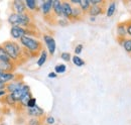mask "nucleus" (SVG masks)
Listing matches in <instances>:
<instances>
[{
    "label": "nucleus",
    "mask_w": 131,
    "mask_h": 125,
    "mask_svg": "<svg viewBox=\"0 0 131 125\" xmlns=\"http://www.w3.org/2000/svg\"><path fill=\"white\" fill-rule=\"evenodd\" d=\"M84 15L85 14L82 11V9L80 8V6H73V13H72V21L71 22H76V21L82 20Z\"/></svg>",
    "instance_id": "nucleus-16"
},
{
    "label": "nucleus",
    "mask_w": 131,
    "mask_h": 125,
    "mask_svg": "<svg viewBox=\"0 0 131 125\" xmlns=\"http://www.w3.org/2000/svg\"><path fill=\"white\" fill-rule=\"evenodd\" d=\"M0 101H1L3 104H6L7 106H9V107H11V108H13V109L17 110V108H18V103L15 101V99L13 98L12 94L8 93L6 96H4L3 98H1Z\"/></svg>",
    "instance_id": "nucleus-13"
},
{
    "label": "nucleus",
    "mask_w": 131,
    "mask_h": 125,
    "mask_svg": "<svg viewBox=\"0 0 131 125\" xmlns=\"http://www.w3.org/2000/svg\"><path fill=\"white\" fill-rule=\"evenodd\" d=\"M125 23H126V28H127V35L129 36V38H131V19L126 20Z\"/></svg>",
    "instance_id": "nucleus-31"
},
{
    "label": "nucleus",
    "mask_w": 131,
    "mask_h": 125,
    "mask_svg": "<svg viewBox=\"0 0 131 125\" xmlns=\"http://www.w3.org/2000/svg\"><path fill=\"white\" fill-rule=\"evenodd\" d=\"M0 61H4V62H12L10 57L8 56L7 51L5 50V48L2 47V45L0 44Z\"/></svg>",
    "instance_id": "nucleus-21"
},
{
    "label": "nucleus",
    "mask_w": 131,
    "mask_h": 125,
    "mask_svg": "<svg viewBox=\"0 0 131 125\" xmlns=\"http://www.w3.org/2000/svg\"><path fill=\"white\" fill-rule=\"evenodd\" d=\"M120 45L123 47L124 50H125L126 53H128V54L131 55V38H126V39H124Z\"/></svg>",
    "instance_id": "nucleus-24"
},
{
    "label": "nucleus",
    "mask_w": 131,
    "mask_h": 125,
    "mask_svg": "<svg viewBox=\"0 0 131 125\" xmlns=\"http://www.w3.org/2000/svg\"><path fill=\"white\" fill-rule=\"evenodd\" d=\"M91 5H102L104 3H106V1L104 0H90Z\"/></svg>",
    "instance_id": "nucleus-33"
},
{
    "label": "nucleus",
    "mask_w": 131,
    "mask_h": 125,
    "mask_svg": "<svg viewBox=\"0 0 131 125\" xmlns=\"http://www.w3.org/2000/svg\"><path fill=\"white\" fill-rule=\"evenodd\" d=\"M25 5H26V8L29 12L31 11H37V10H40V8L37 6V2L35 0H25Z\"/></svg>",
    "instance_id": "nucleus-19"
},
{
    "label": "nucleus",
    "mask_w": 131,
    "mask_h": 125,
    "mask_svg": "<svg viewBox=\"0 0 131 125\" xmlns=\"http://www.w3.org/2000/svg\"><path fill=\"white\" fill-rule=\"evenodd\" d=\"M67 71V66L65 64H58L54 66V72L57 74H64Z\"/></svg>",
    "instance_id": "nucleus-26"
},
{
    "label": "nucleus",
    "mask_w": 131,
    "mask_h": 125,
    "mask_svg": "<svg viewBox=\"0 0 131 125\" xmlns=\"http://www.w3.org/2000/svg\"><path fill=\"white\" fill-rule=\"evenodd\" d=\"M0 125H7V124H6L5 122H2V121H1V122H0Z\"/></svg>",
    "instance_id": "nucleus-38"
},
{
    "label": "nucleus",
    "mask_w": 131,
    "mask_h": 125,
    "mask_svg": "<svg viewBox=\"0 0 131 125\" xmlns=\"http://www.w3.org/2000/svg\"><path fill=\"white\" fill-rule=\"evenodd\" d=\"M116 2L115 1H112V2H109L108 5H107V9H106V15L107 17H112L114 15L115 11H116Z\"/></svg>",
    "instance_id": "nucleus-20"
},
{
    "label": "nucleus",
    "mask_w": 131,
    "mask_h": 125,
    "mask_svg": "<svg viewBox=\"0 0 131 125\" xmlns=\"http://www.w3.org/2000/svg\"><path fill=\"white\" fill-rule=\"evenodd\" d=\"M16 68L17 66L15 62L0 61V69L3 72H6V73H14L15 70H16Z\"/></svg>",
    "instance_id": "nucleus-15"
},
{
    "label": "nucleus",
    "mask_w": 131,
    "mask_h": 125,
    "mask_svg": "<svg viewBox=\"0 0 131 125\" xmlns=\"http://www.w3.org/2000/svg\"><path fill=\"white\" fill-rule=\"evenodd\" d=\"M45 119L42 118H29L26 122V125H43Z\"/></svg>",
    "instance_id": "nucleus-25"
},
{
    "label": "nucleus",
    "mask_w": 131,
    "mask_h": 125,
    "mask_svg": "<svg viewBox=\"0 0 131 125\" xmlns=\"http://www.w3.org/2000/svg\"><path fill=\"white\" fill-rule=\"evenodd\" d=\"M83 48H84V46H83L82 44H79V45H77L75 48H74V51H75V55L76 56H79L81 53L83 51Z\"/></svg>",
    "instance_id": "nucleus-30"
},
{
    "label": "nucleus",
    "mask_w": 131,
    "mask_h": 125,
    "mask_svg": "<svg viewBox=\"0 0 131 125\" xmlns=\"http://www.w3.org/2000/svg\"><path fill=\"white\" fill-rule=\"evenodd\" d=\"M116 31H117V40H118L119 44H121L124 39H126V36H127V28H126L125 21L119 22L117 24Z\"/></svg>",
    "instance_id": "nucleus-9"
},
{
    "label": "nucleus",
    "mask_w": 131,
    "mask_h": 125,
    "mask_svg": "<svg viewBox=\"0 0 131 125\" xmlns=\"http://www.w3.org/2000/svg\"><path fill=\"white\" fill-rule=\"evenodd\" d=\"M7 21L11 24V26H21V27L32 28V29L36 28V26L33 22L32 14L29 11L22 13V14L11 12L7 18Z\"/></svg>",
    "instance_id": "nucleus-2"
},
{
    "label": "nucleus",
    "mask_w": 131,
    "mask_h": 125,
    "mask_svg": "<svg viewBox=\"0 0 131 125\" xmlns=\"http://www.w3.org/2000/svg\"><path fill=\"white\" fill-rule=\"evenodd\" d=\"M42 38H43V41L47 46V50L49 51V55L53 56L56 53V49H57V44H56L53 36H51L49 34H43Z\"/></svg>",
    "instance_id": "nucleus-5"
},
{
    "label": "nucleus",
    "mask_w": 131,
    "mask_h": 125,
    "mask_svg": "<svg viewBox=\"0 0 131 125\" xmlns=\"http://www.w3.org/2000/svg\"><path fill=\"white\" fill-rule=\"evenodd\" d=\"M7 91H6V90H2V91H0V99H1V98H3V97H4V96H6V95H7Z\"/></svg>",
    "instance_id": "nucleus-36"
},
{
    "label": "nucleus",
    "mask_w": 131,
    "mask_h": 125,
    "mask_svg": "<svg viewBox=\"0 0 131 125\" xmlns=\"http://www.w3.org/2000/svg\"><path fill=\"white\" fill-rule=\"evenodd\" d=\"M2 90H6V84L3 83L2 81H0V91Z\"/></svg>",
    "instance_id": "nucleus-35"
},
{
    "label": "nucleus",
    "mask_w": 131,
    "mask_h": 125,
    "mask_svg": "<svg viewBox=\"0 0 131 125\" xmlns=\"http://www.w3.org/2000/svg\"><path fill=\"white\" fill-rule=\"evenodd\" d=\"M48 57H49V51L47 50V49H43L41 53H40V55H39V57H38V59H37V62H36V65L38 66V67H42L46 62L48 61Z\"/></svg>",
    "instance_id": "nucleus-18"
},
{
    "label": "nucleus",
    "mask_w": 131,
    "mask_h": 125,
    "mask_svg": "<svg viewBox=\"0 0 131 125\" xmlns=\"http://www.w3.org/2000/svg\"><path fill=\"white\" fill-rule=\"evenodd\" d=\"M61 59L65 62H70V61H72V55L68 51H64L61 54Z\"/></svg>",
    "instance_id": "nucleus-28"
},
{
    "label": "nucleus",
    "mask_w": 131,
    "mask_h": 125,
    "mask_svg": "<svg viewBox=\"0 0 131 125\" xmlns=\"http://www.w3.org/2000/svg\"><path fill=\"white\" fill-rule=\"evenodd\" d=\"M52 3L53 0H47L41 2L40 4V11L43 14L46 20H49V18H51L50 15H54L52 12Z\"/></svg>",
    "instance_id": "nucleus-4"
},
{
    "label": "nucleus",
    "mask_w": 131,
    "mask_h": 125,
    "mask_svg": "<svg viewBox=\"0 0 131 125\" xmlns=\"http://www.w3.org/2000/svg\"><path fill=\"white\" fill-rule=\"evenodd\" d=\"M19 44L29 53L31 58L37 57V56L39 57L40 53L45 49L42 43L39 39L31 36H22L19 39Z\"/></svg>",
    "instance_id": "nucleus-3"
},
{
    "label": "nucleus",
    "mask_w": 131,
    "mask_h": 125,
    "mask_svg": "<svg viewBox=\"0 0 131 125\" xmlns=\"http://www.w3.org/2000/svg\"><path fill=\"white\" fill-rule=\"evenodd\" d=\"M25 113L30 118H42V119L46 118L45 111H43L42 108H40L38 105H36L33 108H27V109H25Z\"/></svg>",
    "instance_id": "nucleus-7"
},
{
    "label": "nucleus",
    "mask_w": 131,
    "mask_h": 125,
    "mask_svg": "<svg viewBox=\"0 0 131 125\" xmlns=\"http://www.w3.org/2000/svg\"><path fill=\"white\" fill-rule=\"evenodd\" d=\"M70 20H68V19H66V18H59V19H57V21H56V23L57 24H59V25H61V26H67V25H69L70 24Z\"/></svg>",
    "instance_id": "nucleus-27"
},
{
    "label": "nucleus",
    "mask_w": 131,
    "mask_h": 125,
    "mask_svg": "<svg viewBox=\"0 0 131 125\" xmlns=\"http://www.w3.org/2000/svg\"><path fill=\"white\" fill-rule=\"evenodd\" d=\"M29 92H30V87H29V85L25 84V85H24L23 87H21L19 90L13 92V93H12V96H13V98L15 99V101H16L17 103H19V101L23 98V96L26 95L27 93H29Z\"/></svg>",
    "instance_id": "nucleus-11"
},
{
    "label": "nucleus",
    "mask_w": 131,
    "mask_h": 125,
    "mask_svg": "<svg viewBox=\"0 0 131 125\" xmlns=\"http://www.w3.org/2000/svg\"><path fill=\"white\" fill-rule=\"evenodd\" d=\"M11 9L14 13H18V14H22L25 12H28L25 2L22 0H14L11 3Z\"/></svg>",
    "instance_id": "nucleus-8"
},
{
    "label": "nucleus",
    "mask_w": 131,
    "mask_h": 125,
    "mask_svg": "<svg viewBox=\"0 0 131 125\" xmlns=\"http://www.w3.org/2000/svg\"><path fill=\"white\" fill-rule=\"evenodd\" d=\"M63 2V15L64 18L72 21V13H73V5L70 1H62Z\"/></svg>",
    "instance_id": "nucleus-14"
},
{
    "label": "nucleus",
    "mask_w": 131,
    "mask_h": 125,
    "mask_svg": "<svg viewBox=\"0 0 131 125\" xmlns=\"http://www.w3.org/2000/svg\"><path fill=\"white\" fill-rule=\"evenodd\" d=\"M48 77H49V79H56L58 77V74H57L56 72H50V73L48 74Z\"/></svg>",
    "instance_id": "nucleus-34"
},
{
    "label": "nucleus",
    "mask_w": 131,
    "mask_h": 125,
    "mask_svg": "<svg viewBox=\"0 0 131 125\" xmlns=\"http://www.w3.org/2000/svg\"><path fill=\"white\" fill-rule=\"evenodd\" d=\"M52 12L54 16L59 19V18H63V2L61 0H53L52 3Z\"/></svg>",
    "instance_id": "nucleus-12"
},
{
    "label": "nucleus",
    "mask_w": 131,
    "mask_h": 125,
    "mask_svg": "<svg viewBox=\"0 0 131 125\" xmlns=\"http://www.w3.org/2000/svg\"><path fill=\"white\" fill-rule=\"evenodd\" d=\"M17 77H18V75H16L15 73H6V72H4L0 76V81H2L5 84H8V83H10L14 80H17Z\"/></svg>",
    "instance_id": "nucleus-17"
},
{
    "label": "nucleus",
    "mask_w": 131,
    "mask_h": 125,
    "mask_svg": "<svg viewBox=\"0 0 131 125\" xmlns=\"http://www.w3.org/2000/svg\"><path fill=\"white\" fill-rule=\"evenodd\" d=\"M96 20V17H90V21H92V22H94Z\"/></svg>",
    "instance_id": "nucleus-37"
},
{
    "label": "nucleus",
    "mask_w": 131,
    "mask_h": 125,
    "mask_svg": "<svg viewBox=\"0 0 131 125\" xmlns=\"http://www.w3.org/2000/svg\"><path fill=\"white\" fill-rule=\"evenodd\" d=\"M72 62L73 64L75 65V66H77V67H83V66H85V61L83 60L81 57H79V56H73L72 57Z\"/></svg>",
    "instance_id": "nucleus-23"
},
{
    "label": "nucleus",
    "mask_w": 131,
    "mask_h": 125,
    "mask_svg": "<svg viewBox=\"0 0 131 125\" xmlns=\"http://www.w3.org/2000/svg\"><path fill=\"white\" fill-rule=\"evenodd\" d=\"M80 8L82 9V11L84 12V14L88 13L90 7H91V3H90V0H81L80 2Z\"/></svg>",
    "instance_id": "nucleus-22"
},
{
    "label": "nucleus",
    "mask_w": 131,
    "mask_h": 125,
    "mask_svg": "<svg viewBox=\"0 0 131 125\" xmlns=\"http://www.w3.org/2000/svg\"><path fill=\"white\" fill-rule=\"evenodd\" d=\"M25 85V83L23 82L22 79H17V80H14L8 84H6V91L7 93L12 94L13 92H15L17 90H19L21 87H23Z\"/></svg>",
    "instance_id": "nucleus-10"
},
{
    "label": "nucleus",
    "mask_w": 131,
    "mask_h": 125,
    "mask_svg": "<svg viewBox=\"0 0 131 125\" xmlns=\"http://www.w3.org/2000/svg\"><path fill=\"white\" fill-rule=\"evenodd\" d=\"M45 122H46L48 125H53L54 123H56V119H54L53 116L49 115V116H47V117L45 118Z\"/></svg>",
    "instance_id": "nucleus-29"
},
{
    "label": "nucleus",
    "mask_w": 131,
    "mask_h": 125,
    "mask_svg": "<svg viewBox=\"0 0 131 125\" xmlns=\"http://www.w3.org/2000/svg\"><path fill=\"white\" fill-rule=\"evenodd\" d=\"M36 106V99L32 97L30 100H29V102H28V104H27V108H33V107H35ZM26 108V109H27Z\"/></svg>",
    "instance_id": "nucleus-32"
},
{
    "label": "nucleus",
    "mask_w": 131,
    "mask_h": 125,
    "mask_svg": "<svg viewBox=\"0 0 131 125\" xmlns=\"http://www.w3.org/2000/svg\"><path fill=\"white\" fill-rule=\"evenodd\" d=\"M106 5H108L107 2L102 4V5H91V7H90V9H89L87 14H89L90 17H96L98 15H101V14L106 12V9H107Z\"/></svg>",
    "instance_id": "nucleus-6"
},
{
    "label": "nucleus",
    "mask_w": 131,
    "mask_h": 125,
    "mask_svg": "<svg viewBox=\"0 0 131 125\" xmlns=\"http://www.w3.org/2000/svg\"><path fill=\"white\" fill-rule=\"evenodd\" d=\"M1 45L7 51L11 61L15 62L17 67L24 64L29 58H31L29 53L20 44H18L14 40H6V41L2 43Z\"/></svg>",
    "instance_id": "nucleus-1"
},
{
    "label": "nucleus",
    "mask_w": 131,
    "mask_h": 125,
    "mask_svg": "<svg viewBox=\"0 0 131 125\" xmlns=\"http://www.w3.org/2000/svg\"><path fill=\"white\" fill-rule=\"evenodd\" d=\"M3 73H4V72H3V71H2V70H1V69H0V76H1V75H2V74H3Z\"/></svg>",
    "instance_id": "nucleus-39"
}]
</instances>
